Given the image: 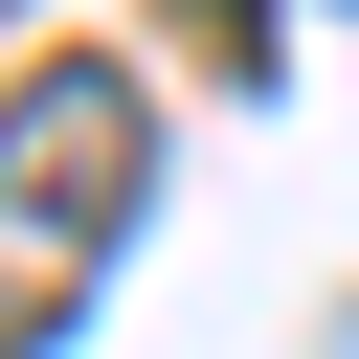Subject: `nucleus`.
<instances>
[{
    "instance_id": "f257e3e1",
    "label": "nucleus",
    "mask_w": 359,
    "mask_h": 359,
    "mask_svg": "<svg viewBox=\"0 0 359 359\" xmlns=\"http://www.w3.org/2000/svg\"><path fill=\"white\" fill-rule=\"evenodd\" d=\"M135 180H157L135 67H45V90L0 112V359H22V337H67V292H90V269H112V224H135Z\"/></svg>"
}]
</instances>
